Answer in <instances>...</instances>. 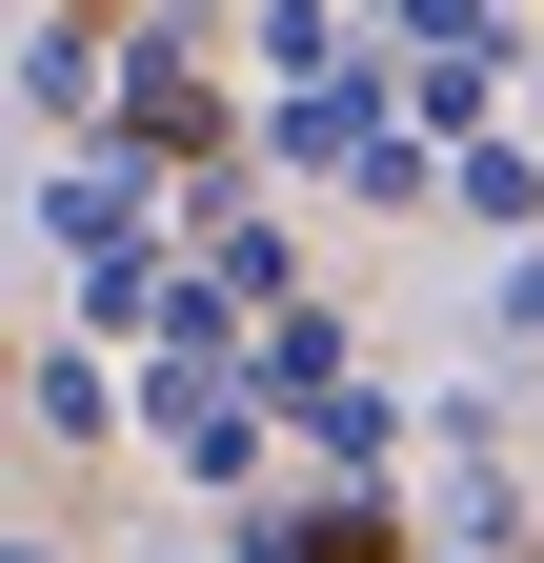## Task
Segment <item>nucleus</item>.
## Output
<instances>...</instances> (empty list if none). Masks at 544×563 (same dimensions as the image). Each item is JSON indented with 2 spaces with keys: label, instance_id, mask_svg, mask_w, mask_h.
I'll return each mask as SVG.
<instances>
[{
  "label": "nucleus",
  "instance_id": "nucleus-1",
  "mask_svg": "<svg viewBox=\"0 0 544 563\" xmlns=\"http://www.w3.org/2000/svg\"><path fill=\"white\" fill-rule=\"evenodd\" d=\"M262 563H403V543H383V523H283Z\"/></svg>",
  "mask_w": 544,
  "mask_h": 563
}]
</instances>
